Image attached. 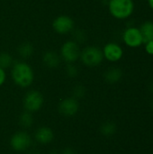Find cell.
I'll return each instance as SVG.
<instances>
[{
  "mask_svg": "<svg viewBox=\"0 0 153 154\" xmlns=\"http://www.w3.org/2000/svg\"><path fill=\"white\" fill-rule=\"evenodd\" d=\"M11 77L16 86L22 88H27L34 80V72L27 62L17 61L12 66Z\"/></svg>",
  "mask_w": 153,
  "mask_h": 154,
  "instance_id": "cell-1",
  "label": "cell"
},
{
  "mask_svg": "<svg viewBox=\"0 0 153 154\" xmlns=\"http://www.w3.org/2000/svg\"><path fill=\"white\" fill-rule=\"evenodd\" d=\"M108 10L113 17L123 20L132 15L134 4L133 0H109Z\"/></svg>",
  "mask_w": 153,
  "mask_h": 154,
  "instance_id": "cell-2",
  "label": "cell"
},
{
  "mask_svg": "<svg viewBox=\"0 0 153 154\" xmlns=\"http://www.w3.org/2000/svg\"><path fill=\"white\" fill-rule=\"evenodd\" d=\"M79 59L87 67H97L104 60L103 51L96 46H87L81 51Z\"/></svg>",
  "mask_w": 153,
  "mask_h": 154,
  "instance_id": "cell-3",
  "label": "cell"
},
{
  "mask_svg": "<svg viewBox=\"0 0 153 154\" xmlns=\"http://www.w3.org/2000/svg\"><path fill=\"white\" fill-rule=\"evenodd\" d=\"M23 104L25 111L32 114L38 112L42 107L44 104V97L40 91L32 89L25 94Z\"/></svg>",
  "mask_w": 153,
  "mask_h": 154,
  "instance_id": "cell-4",
  "label": "cell"
},
{
  "mask_svg": "<svg viewBox=\"0 0 153 154\" xmlns=\"http://www.w3.org/2000/svg\"><path fill=\"white\" fill-rule=\"evenodd\" d=\"M80 53V46L74 40L65 42L60 48V58L67 63L76 62L79 59Z\"/></svg>",
  "mask_w": 153,
  "mask_h": 154,
  "instance_id": "cell-5",
  "label": "cell"
},
{
  "mask_svg": "<svg viewBox=\"0 0 153 154\" xmlns=\"http://www.w3.org/2000/svg\"><path fill=\"white\" fill-rule=\"evenodd\" d=\"M32 143V137L30 134H28L25 131L16 132L10 138V146L14 151L17 152L27 151L31 147Z\"/></svg>",
  "mask_w": 153,
  "mask_h": 154,
  "instance_id": "cell-6",
  "label": "cell"
},
{
  "mask_svg": "<svg viewBox=\"0 0 153 154\" xmlns=\"http://www.w3.org/2000/svg\"><path fill=\"white\" fill-rule=\"evenodd\" d=\"M79 102L78 99L71 97H67L62 99L58 106V110L60 115L66 117H71L78 114L79 110Z\"/></svg>",
  "mask_w": 153,
  "mask_h": 154,
  "instance_id": "cell-7",
  "label": "cell"
},
{
  "mask_svg": "<svg viewBox=\"0 0 153 154\" xmlns=\"http://www.w3.org/2000/svg\"><path fill=\"white\" fill-rule=\"evenodd\" d=\"M75 23L71 17L66 14L57 16L52 22L53 30L59 34H66L73 31Z\"/></svg>",
  "mask_w": 153,
  "mask_h": 154,
  "instance_id": "cell-8",
  "label": "cell"
},
{
  "mask_svg": "<svg viewBox=\"0 0 153 154\" xmlns=\"http://www.w3.org/2000/svg\"><path fill=\"white\" fill-rule=\"evenodd\" d=\"M123 41L127 46L131 48L139 47L140 45H142V43H143L140 29L136 27L127 28L123 34Z\"/></svg>",
  "mask_w": 153,
  "mask_h": 154,
  "instance_id": "cell-9",
  "label": "cell"
},
{
  "mask_svg": "<svg viewBox=\"0 0 153 154\" xmlns=\"http://www.w3.org/2000/svg\"><path fill=\"white\" fill-rule=\"evenodd\" d=\"M102 51H103L104 59L111 62H116L120 60L124 55V51L122 47L115 42L106 43Z\"/></svg>",
  "mask_w": 153,
  "mask_h": 154,
  "instance_id": "cell-10",
  "label": "cell"
},
{
  "mask_svg": "<svg viewBox=\"0 0 153 154\" xmlns=\"http://www.w3.org/2000/svg\"><path fill=\"white\" fill-rule=\"evenodd\" d=\"M34 138L36 142L41 144H48L52 142L54 134L51 128L48 126H41L35 131Z\"/></svg>",
  "mask_w": 153,
  "mask_h": 154,
  "instance_id": "cell-11",
  "label": "cell"
},
{
  "mask_svg": "<svg viewBox=\"0 0 153 154\" xmlns=\"http://www.w3.org/2000/svg\"><path fill=\"white\" fill-rule=\"evenodd\" d=\"M60 56L53 51H48L42 56V61L44 65L50 69L57 68L60 63Z\"/></svg>",
  "mask_w": 153,
  "mask_h": 154,
  "instance_id": "cell-12",
  "label": "cell"
},
{
  "mask_svg": "<svg viewBox=\"0 0 153 154\" xmlns=\"http://www.w3.org/2000/svg\"><path fill=\"white\" fill-rule=\"evenodd\" d=\"M122 77L123 72L119 68H110L104 74L105 80L109 84L117 83L122 79Z\"/></svg>",
  "mask_w": 153,
  "mask_h": 154,
  "instance_id": "cell-13",
  "label": "cell"
},
{
  "mask_svg": "<svg viewBox=\"0 0 153 154\" xmlns=\"http://www.w3.org/2000/svg\"><path fill=\"white\" fill-rule=\"evenodd\" d=\"M139 29L142 36L143 43L153 41V22L151 21L144 22Z\"/></svg>",
  "mask_w": 153,
  "mask_h": 154,
  "instance_id": "cell-14",
  "label": "cell"
},
{
  "mask_svg": "<svg viewBox=\"0 0 153 154\" xmlns=\"http://www.w3.org/2000/svg\"><path fill=\"white\" fill-rule=\"evenodd\" d=\"M116 129H117L116 125L114 122L107 121V122H105L104 124L101 125V126H100V133L104 136L109 137V136H112V135H114L115 134Z\"/></svg>",
  "mask_w": 153,
  "mask_h": 154,
  "instance_id": "cell-15",
  "label": "cell"
},
{
  "mask_svg": "<svg viewBox=\"0 0 153 154\" xmlns=\"http://www.w3.org/2000/svg\"><path fill=\"white\" fill-rule=\"evenodd\" d=\"M19 125L23 127V128H30L32 125H33V116L32 114L28 112V111H24L23 112L20 116H19Z\"/></svg>",
  "mask_w": 153,
  "mask_h": 154,
  "instance_id": "cell-16",
  "label": "cell"
},
{
  "mask_svg": "<svg viewBox=\"0 0 153 154\" xmlns=\"http://www.w3.org/2000/svg\"><path fill=\"white\" fill-rule=\"evenodd\" d=\"M19 55L23 59H28L33 53V47L30 42H23L18 48Z\"/></svg>",
  "mask_w": 153,
  "mask_h": 154,
  "instance_id": "cell-17",
  "label": "cell"
},
{
  "mask_svg": "<svg viewBox=\"0 0 153 154\" xmlns=\"http://www.w3.org/2000/svg\"><path fill=\"white\" fill-rule=\"evenodd\" d=\"M13 64H14L13 57L9 53H6V52L0 53V67L1 68L5 69L13 66Z\"/></svg>",
  "mask_w": 153,
  "mask_h": 154,
  "instance_id": "cell-18",
  "label": "cell"
},
{
  "mask_svg": "<svg viewBox=\"0 0 153 154\" xmlns=\"http://www.w3.org/2000/svg\"><path fill=\"white\" fill-rule=\"evenodd\" d=\"M72 95L73 97L76 99H81L86 96V88L82 85H77L74 87L72 90Z\"/></svg>",
  "mask_w": 153,
  "mask_h": 154,
  "instance_id": "cell-19",
  "label": "cell"
},
{
  "mask_svg": "<svg viewBox=\"0 0 153 154\" xmlns=\"http://www.w3.org/2000/svg\"><path fill=\"white\" fill-rule=\"evenodd\" d=\"M66 73L69 78H76L78 75V69L77 66H75L73 63H68V66L66 68Z\"/></svg>",
  "mask_w": 153,
  "mask_h": 154,
  "instance_id": "cell-20",
  "label": "cell"
},
{
  "mask_svg": "<svg viewBox=\"0 0 153 154\" xmlns=\"http://www.w3.org/2000/svg\"><path fill=\"white\" fill-rule=\"evenodd\" d=\"M85 39H86V36H85V34H84L83 32L78 31L76 32V34H75V40L74 41L77 42L78 44H79V42H83L85 41Z\"/></svg>",
  "mask_w": 153,
  "mask_h": 154,
  "instance_id": "cell-21",
  "label": "cell"
},
{
  "mask_svg": "<svg viewBox=\"0 0 153 154\" xmlns=\"http://www.w3.org/2000/svg\"><path fill=\"white\" fill-rule=\"evenodd\" d=\"M5 79H6L5 69L0 67V87H2L4 85V83L5 82Z\"/></svg>",
  "mask_w": 153,
  "mask_h": 154,
  "instance_id": "cell-22",
  "label": "cell"
},
{
  "mask_svg": "<svg viewBox=\"0 0 153 154\" xmlns=\"http://www.w3.org/2000/svg\"><path fill=\"white\" fill-rule=\"evenodd\" d=\"M145 50L148 54L153 55V41L148 42L145 43Z\"/></svg>",
  "mask_w": 153,
  "mask_h": 154,
  "instance_id": "cell-23",
  "label": "cell"
},
{
  "mask_svg": "<svg viewBox=\"0 0 153 154\" xmlns=\"http://www.w3.org/2000/svg\"><path fill=\"white\" fill-rule=\"evenodd\" d=\"M61 154H76V153H75V151H74L72 148L68 147V148H65V149L62 151Z\"/></svg>",
  "mask_w": 153,
  "mask_h": 154,
  "instance_id": "cell-24",
  "label": "cell"
},
{
  "mask_svg": "<svg viewBox=\"0 0 153 154\" xmlns=\"http://www.w3.org/2000/svg\"><path fill=\"white\" fill-rule=\"evenodd\" d=\"M148 3H149V5L151 6V8L153 9V0H148Z\"/></svg>",
  "mask_w": 153,
  "mask_h": 154,
  "instance_id": "cell-25",
  "label": "cell"
},
{
  "mask_svg": "<svg viewBox=\"0 0 153 154\" xmlns=\"http://www.w3.org/2000/svg\"><path fill=\"white\" fill-rule=\"evenodd\" d=\"M152 106H153V104H152Z\"/></svg>",
  "mask_w": 153,
  "mask_h": 154,
  "instance_id": "cell-26",
  "label": "cell"
}]
</instances>
